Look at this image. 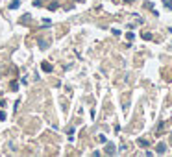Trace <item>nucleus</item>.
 <instances>
[{
    "instance_id": "3",
    "label": "nucleus",
    "mask_w": 172,
    "mask_h": 157,
    "mask_svg": "<svg viewBox=\"0 0 172 157\" xmlns=\"http://www.w3.org/2000/svg\"><path fill=\"white\" fill-rule=\"evenodd\" d=\"M41 69H43L44 72H52V65H50V63H44V61H43V65H41Z\"/></svg>"
},
{
    "instance_id": "1",
    "label": "nucleus",
    "mask_w": 172,
    "mask_h": 157,
    "mask_svg": "<svg viewBox=\"0 0 172 157\" xmlns=\"http://www.w3.org/2000/svg\"><path fill=\"white\" fill-rule=\"evenodd\" d=\"M104 152H106L107 155H115V153H117V150H115V146H113V144H106Z\"/></svg>"
},
{
    "instance_id": "7",
    "label": "nucleus",
    "mask_w": 172,
    "mask_h": 157,
    "mask_svg": "<svg viewBox=\"0 0 172 157\" xmlns=\"http://www.w3.org/2000/svg\"><path fill=\"white\" fill-rule=\"evenodd\" d=\"M0 120H6V113H4V111H0Z\"/></svg>"
},
{
    "instance_id": "9",
    "label": "nucleus",
    "mask_w": 172,
    "mask_h": 157,
    "mask_svg": "<svg viewBox=\"0 0 172 157\" xmlns=\"http://www.w3.org/2000/svg\"><path fill=\"white\" fill-rule=\"evenodd\" d=\"M126 2H130V0H126Z\"/></svg>"
},
{
    "instance_id": "6",
    "label": "nucleus",
    "mask_w": 172,
    "mask_h": 157,
    "mask_svg": "<svg viewBox=\"0 0 172 157\" xmlns=\"http://www.w3.org/2000/svg\"><path fill=\"white\" fill-rule=\"evenodd\" d=\"M137 142H139V144H141V146H146V144H148V142H146V141H144V139H139V141H137Z\"/></svg>"
},
{
    "instance_id": "5",
    "label": "nucleus",
    "mask_w": 172,
    "mask_h": 157,
    "mask_svg": "<svg viewBox=\"0 0 172 157\" xmlns=\"http://www.w3.org/2000/svg\"><path fill=\"white\" fill-rule=\"evenodd\" d=\"M39 46H41V48H43V50H44V48H46V46H48V44H46V43H44V41H39Z\"/></svg>"
},
{
    "instance_id": "4",
    "label": "nucleus",
    "mask_w": 172,
    "mask_h": 157,
    "mask_svg": "<svg viewBox=\"0 0 172 157\" xmlns=\"http://www.w3.org/2000/svg\"><path fill=\"white\" fill-rule=\"evenodd\" d=\"M19 6H20V0H13V2L9 4V8H11V9H15V8H19Z\"/></svg>"
},
{
    "instance_id": "2",
    "label": "nucleus",
    "mask_w": 172,
    "mask_h": 157,
    "mask_svg": "<svg viewBox=\"0 0 172 157\" xmlns=\"http://www.w3.org/2000/svg\"><path fill=\"white\" fill-rule=\"evenodd\" d=\"M156 152H157V153H167V144H165V142H159L157 148H156Z\"/></svg>"
},
{
    "instance_id": "8",
    "label": "nucleus",
    "mask_w": 172,
    "mask_h": 157,
    "mask_svg": "<svg viewBox=\"0 0 172 157\" xmlns=\"http://www.w3.org/2000/svg\"><path fill=\"white\" fill-rule=\"evenodd\" d=\"M78 2H83V0H78Z\"/></svg>"
}]
</instances>
